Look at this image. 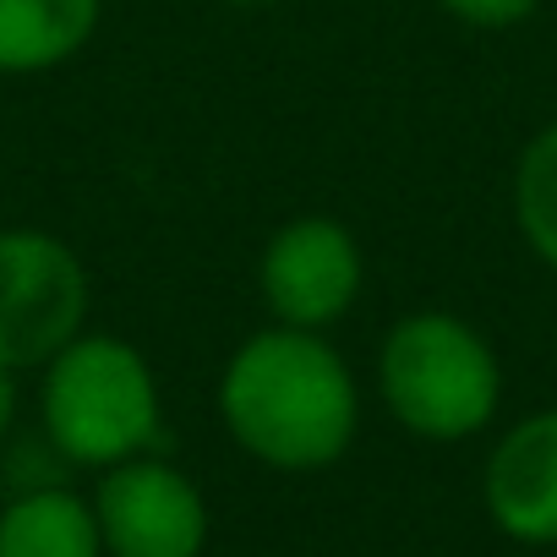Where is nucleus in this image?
Masks as SVG:
<instances>
[{
  "instance_id": "9b49d317",
  "label": "nucleus",
  "mask_w": 557,
  "mask_h": 557,
  "mask_svg": "<svg viewBox=\"0 0 557 557\" xmlns=\"http://www.w3.org/2000/svg\"><path fill=\"white\" fill-rule=\"evenodd\" d=\"M437 7L465 23V28H481V34H503V28H519L524 17L541 12V0H437Z\"/></svg>"
},
{
  "instance_id": "423d86ee",
  "label": "nucleus",
  "mask_w": 557,
  "mask_h": 557,
  "mask_svg": "<svg viewBox=\"0 0 557 557\" xmlns=\"http://www.w3.org/2000/svg\"><path fill=\"white\" fill-rule=\"evenodd\" d=\"M88 503L99 519L104 557H202L213 530L202 486L181 465L153 454L99 470Z\"/></svg>"
},
{
  "instance_id": "7ed1b4c3",
  "label": "nucleus",
  "mask_w": 557,
  "mask_h": 557,
  "mask_svg": "<svg viewBox=\"0 0 557 557\" xmlns=\"http://www.w3.org/2000/svg\"><path fill=\"white\" fill-rule=\"evenodd\" d=\"M39 372H45L39 416L61 459L83 470H110L159 443L164 432L159 377L132 339L83 329Z\"/></svg>"
},
{
  "instance_id": "1a4fd4ad",
  "label": "nucleus",
  "mask_w": 557,
  "mask_h": 557,
  "mask_svg": "<svg viewBox=\"0 0 557 557\" xmlns=\"http://www.w3.org/2000/svg\"><path fill=\"white\" fill-rule=\"evenodd\" d=\"M0 557H104L94 503L72 486H34L0 508Z\"/></svg>"
},
{
  "instance_id": "6e6552de",
  "label": "nucleus",
  "mask_w": 557,
  "mask_h": 557,
  "mask_svg": "<svg viewBox=\"0 0 557 557\" xmlns=\"http://www.w3.org/2000/svg\"><path fill=\"white\" fill-rule=\"evenodd\" d=\"M104 17V0H0V77H39L77 61Z\"/></svg>"
},
{
  "instance_id": "f257e3e1",
  "label": "nucleus",
  "mask_w": 557,
  "mask_h": 557,
  "mask_svg": "<svg viewBox=\"0 0 557 557\" xmlns=\"http://www.w3.org/2000/svg\"><path fill=\"white\" fill-rule=\"evenodd\" d=\"M219 421L230 443L285 475L329 470L361 432V388L350 361L312 329H257L219 372Z\"/></svg>"
},
{
  "instance_id": "9d476101",
  "label": "nucleus",
  "mask_w": 557,
  "mask_h": 557,
  "mask_svg": "<svg viewBox=\"0 0 557 557\" xmlns=\"http://www.w3.org/2000/svg\"><path fill=\"white\" fill-rule=\"evenodd\" d=\"M508 208H513V230L530 246V257L557 273V121H546L519 148L513 181H508Z\"/></svg>"
},
{
  "instance_id": "f8f14e48",
  "label": "nucleus",
  "mask_w": 557,
  "mask_h": 557,
  "mask_svg": "<svg viewBox=\"0 0 557 557\" xmlns=\"http://www.w3.org/2000/svg\"><path fill=\"white\" fill-rule=\"evenodd\" d=\"M12 421H17V372L0 367V437L12 432Z\"/></svg>"
},
{
  "instance_id": "20e7f679",
  "label": "nucleus",
  "mask_w": 557,
  "mask_h": 557,
  "mask_svg": "<svg viewBox=\"0 0 557 557\" xmlns=\"http://www.w3.org/2000/svg\"><path fill=\"white\" fill-rule=\"evenodd\" d=\"M94 307V278L72 240L12 224L0 230V367L39 372L61 356Z\"/></svg>"
},
{
  "instance_id": "ddd939ff",
  "label": "nucleus",
  "mask_w": 557,
  "mask_h": 557,
  "mask_svg": "<svg viewBox=\"0 0 557 557\" xmlns=\"http://www.w3.org/2000/svg\"><path fill=\"white\" fill-rule=\"evenodd\" d=\"M224 7H273V0H224Z\"/></svg>"
},
{
  "instance_id": "0eeeda50",
  "label": "nucleus",
  "mask_w": 557,
  "mask_h": 557,
  "mask_svg": "<svg viewBox=\"0 0 557 557\" xmlns=\"http://www.w3.org/2000/svg\"><path fill=\"white\" fill-rule=\"evenodd\" d=\"M481 503L508 541L557 546V410H535L492 443Z\"/></svg>"
},
{
  "instance_id": "f03ea898",
  "label": "nucleus",
  "mask_w": 557,
  "mask_h": 557,
  "mask_svg": "<svg viewBox=\"0 0 557 557\" xmlns=\"http://www.w3.org/2000/svg\"><path fill=\"white\" fill-rule=\"evenodd\" d=\"M377 399L421 443H465L497 421L503 361L459 312H405L377 345Z\"/></svg>"
},
{
  "instance_id": "39448f33",
  "label": "nucleus",
  "mask_w": 557,
  "mask_h": 557,
  "mask_svg": "<svg viewBox=\"0 0 557 557\" xmlns=\"http://www.w3.org/2000/svg\"><path fill=\"white\" fill-rule=\"evenodd\" d=\"M361 285H367L361 240L334 213H296L262 240L257 290L268 318L285 329H312V334L334 329L361 301Z\"/></svg>"
}]
</instances>
